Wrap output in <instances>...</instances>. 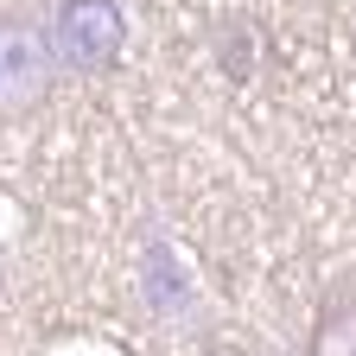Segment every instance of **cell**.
Here are the masks:
<instances>
[{"label":"cell","instance_id":"6da1fadb","mask_svg":"<svg viewBox=\"0 0 356 356\" xmlns=\"http://www.w3.org/2000/svg\"><path fill=\"white\" fill-rule=\"evenodd\" d=\"M58 70H64V58L51 44V26L0 19V115H7V121L32 115L38 102H51Z\"/></svg>","mask_w":356,"mask_h":356},{"label":"cell","instance_id":"277c9868","mask_svg":"<svg viewBox=\"0 0 356 356\" xmlns=\"http://www.w3.org/2000/svg\"><path fill=\"white\" fill-rule=\"evenodd\" d=\"M197 356H242V350H229V343H204Z\"/></svg>","mask_w":356,"mask_h":356},{"label":"cell","instance_id":"3957f363","mask_svg":"<svg viewBox=\"0 0 356 356\" xmlns=\"http://www.w3.org/2000/svg\"><path fill=\"white\" fill-rule=\"evenodd\" d=\"M305 356H356V299L337 293L318 305L312 318V337H305Z\"/></svg>","mask_w":356,"mask_h":356},{"label":"cell","instance_id":"7a4b0ae2","mask_svg":"<svg viewBox=\"0 0 356 356\" xmlns=\"http://www.w3.org/2000/svg\"><path fill=\"white\" fill-rule=\"evenodd\" d=\"M51 44L70 76H108L127 51V13L121 0H58Z\"/></svg>","mask_w":356,"mask_h":356}]
</instances>
